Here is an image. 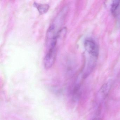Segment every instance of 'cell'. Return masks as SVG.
I'll use <instances>...</instances> for the list:
<instances>
[{"instance_id":"cell-6","label":"cell","mask_w":120,"mask_h":120,"mask_svg":"<svg viewBox=\"0 0 120 120\" xmlns=\"http://www.w3.org/2000/svg\"><path fill=\"white\" fill-rule=\"evenodd\" d=\"M81 93V87L80 83H77L75 85L73 91V100L77 101L79 99Z\"/></svg>"},{"instance_id":"cell-7","label":"cell","mask_w":120,"mask_h":120,"mask_svg":"<svg viewBox=\"0 0 120 120\" xmlns=\"http://www.w3.org/2000/svg\"><path fill=\"white\" fill-rule=\"evenodd\" d=\"M92 120H100V118L98 117H95L93 118Z\"/></svg>"},{"instance_id":"cell-3","label":"cell","mask_w":120,"mask_h":120,"mask_svg":"<svg viewBox=\"0 0 120 120\" xmlns=\"http://www.w3.org/2000/svg\"><path fill=\"white\" fill-rule=\"evenodd\" d=\"M56 55V48H50L44 59V66L45 68H50L54 64Z\"/></svg>"},{"instance_id":"cell-5","label":"cell","mask_w":120,"mask_h":120,"mask_svg":"<svg viewBox=\"0 0 120 120\" xmlns=\"http://www.w3.org/2000/svg\"><path fill=\"white\" fill-rule=\"evenodd\" d=\"M34 6L37 8L40 15L45 14L49 9V6L47 4H39L36 2L34 3Z\"/></svg>"},{"instance_id":"cell-1","label":"cell","mask_w":120,"mask_h":120,"mask_svg":"<svg viewBox=\"0 0 120 120\" xmlns=\"http://www.w3.org/2000/svg\"><path fill=\"white\" fill-rule=\"evenodd\" d=\"M85 48L90 56L97 58L99 54V49L96 42L93 39L88 38L84 43Z\"/></svg>"},{"instance_id":"cell-4","label":"cell","mask_w":120,"mask_h":120,"mask_svg":"<svg viewBox=\"0 0 120 120\" xmlns=\"http://www.w3.org/2000/svg\"><path fill=\"white\" fill-rule=\"evenodd\" d=\"M111 11L114 16H116L120 14V0H114L111 6Z\"/></svg>"},{"instance_id":"cell-2","label":"cell","mask_w":120,"mask_h":120,"mask_svg":"<svg viewBox=\"0 0 120 120\" xmlns=\"http://www.w3.org/2000/svg\"><path fill=\"white\" fill-rule=\"evenodd\" d=\"M111 82H107L102 85L96 97L97 103L99 104L105 99L111 90Z\"/></svg>"}]
</instances>
